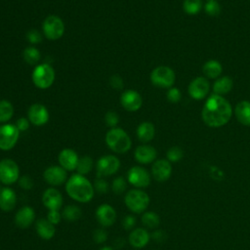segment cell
I'll list each match as a JSON object with an SVG mask.
<instances>
[{
	"label": "cell",
	"instance_id": "cell-4",
	"mask_svg": "<svg viewBox=\"0 0 250 250\" xmlns=\"http://www.w3.org/2000/svg\"><path fill=\"white\" fill-rule=\"evenodd\" d=\"M126 207L135 214H141L146 211L149 204V196L140 188H133L127 191L124 196Z\"/></svg>",
	"mask_w": 250,
	"mask_h": 250
},
{
	"label": "cell",
	"instance_id": "cell-28",
	"mask_svg": "<svg viewBox=\"0 0 250 250\" xmlns=\"http://www.w3.org/2000/svg\"><path fill=\"white\" fill-rule=\"evenodd\" d=\"M202 71L207 78L214 79V78H218L221 75L223 71V67L218 61L209 60L203 64Z\"/></svg>",
	"mask_w": 250,
	"mask_h": 250
},
{
	"label": "cell",
	"instance_id": "cell-20",
	"mask_svg": "<svg viewBox=\"0 0 250 250\" xmlns=\"http://www.w3.org/2000/svg\"><path fill=\"white\" fill-rule=\"evenodd\" d=\"M35 221L34 209L30 206H22L15 215V224L20 229L29 228Z\"/></svg>",
	"mask_w": 250,
	"mask_h": 250
},
{
	"label": "cell",
	"instance_id": "cell-1",
	"mask_svg": "<svg viewBox=\"0 0 250 250\" xmlns=\"http://www.w3.org/2000/svg\"><path fill=\"white\" fill-rule=\"evenodd\" d=\"M232 115V107L229 102L223 96L211 95L202 108L203 122L212 128H218L226 125Z\"/></svg>",
	"mask_w": 250,
	"mask_h": 250
},
{
	"label": "cell",
	"instance_id": "cell-3",
	"mask_svg": "<svg viewBox=\"0 0 250 250\" xmlns=\"http://www.w3.org/2000/svg\"><path fill=\"white\" fill-rule=\"evenodd\" d=\"M105 144L113 152L125 153L132 146L129 135L122 128H110L105 135Z\"/></svg>",
	"mask_w": 250,
	"mask_h": 250
},
{
	"label": "cell",
	"instance_id": "cell-47",
	"mask_svg": "<svg viewBox=\"0 0 250 250\" xmlns=\"http://www.w3.org/2000/svg\"><path fill=\"white\" fill-rule=\"evenodd\" d=\"M29 124H30V122H29L28 118H25V117H21V118H19V119L16 121V123H15L16 127L19 129L20 132H24V131H26V130L28 129V127H29Z\"/></svg>",
	"mask_w": 250,
	"mask_h": 250
},
{
	"label": "cell",
	"instance_id": "cell-17",
	"mask_svg": "<svg viewBox=\"0 0 250 250\" xmlns=\"http://www.w3.org/2000/svg\"><path fill=\"white\" fill-rule=\"evenodd\" d=\"M62 202V193L55 188H47L42 194V203L48 210H60Z\"/></svg>",
	"mask_w": 250,
	"mask_h": 250
},
{
	"label": "cell",
	"instance_id": "cell-49",
	"mask_svg": "<svg viewBox=\"0 0 250 250\" xmlns=\"http://www.w3.org/2000/svg\"><path fill=\"white\" fill-rule=\"evenodd\" d=\"M100 250H113V248L110 246H103Z\"/></svg>",
	"mask_w": 250,
	"mask_h": 250
},
{
	"label": "cell",
	"instance_id": "cell-26",
	"mask_svg": "<svg viewBox=\"0 0 250 250\" xmlns=\"http://www.w3.org/2000/svg\"><path fill=\"white\" fill-rule=\"evenodd\" d=\"M137 137L142 143H148L150 142L155 135V128L154 125L148 121L142 122L137 128Z\"/></svg>",
	"mask_w": 250,
	"mask_h": 250
},
{
	"label": "cell",
	"instance_id": "cell-30",
	"mask_svg": "<svg viewBox=\"0 0 250 250\" xmlns=\"http://www.w3.org/2000/svg\"><path fill=\"white\" fill-rule=\"evenodd\" d=\"M81 216H82L81 209L78 206L73 204L65 206L62 212V217L68 222H75L79 220Z\"/></svg>",
	"mask_w": 250,
	"mask_h": 250
},
{
	"label": "cell",
	"instance_id": "cell-9",
	"mask_svg": "<svg viewBox=\"0 0 250 250\" xmlns=\"http://www.w3.org/2000/svg\"><path fill=\"white\" fill-rule=\"evenodd\" d=\"M120 168V160L112 154L104 155L99 158L96 164L98 178L108 177L115 174Z\"/></svg>",
	"mask_w": 250,
	"mask_h": 250
},
{
	"label": "cell",
	"instance_id": "cell-21",
	"mask_svg": "<svg viewBox=\"0 0 250 250\" xmlns=\"http://www.w3.org/2000/svg\"><path fill=\"white\" fill-rule=\"evenodd\" d=\"M156 156V149L148 145L139 146L134 151V157L136 161L141 164H149L155 160Z\"/></svg>",
	"mask_w": 250,
	"mask_h": 250
},
{
	"label": "cell",
	"instance_id": "cell-32",
	"mask_svg": "<svg viewBox=\"0 0 250 250\" xmlns=\"http://www.w3.org/2000/svg\"><path fill=\"white\" fill-rule=\"evenodd\" d=\"M142 224L147 229H155L160 224V218L155 212L146 211L142 216Z\"/></svg>",
	"mask_w": 250,
	"mask_h": 250
},
{
	"label": "cell",
	"instance_id": "cell-13",
	"mask_svg": "<svg viewBox=\"0 0 250 250\" xmlns=\"http://www.w3.org/2000/svg\"><path fill=\"white\" fill-rule=\"evenodd\" d=\"M43 178L50 186H61L67 181V173L60 165H52L45 169Z\"/></svg>",
	"mask_w": 250,
	"mask_h": 250
},
{
	"label": "cell",
	"instance_id": "cell-22",
	"mask_svg": "<svg viewBox=\"0 0 250 250\" xmlns=\"http://www.w3.org/2000/svg\"><path fill=\"white\" fill-rule=\"evenodd\" d=\"M17 204L15 190L7 186L0 188V209L4 212L12 211Z\"/></svg>",
	"mask_w": 250,
	"mask_h": 250
},
{
	"label": "cell",
	"instance_id": "cell-46",
	"mask_svg": "<svg viewBox=\"0 0 250 250\" xmlns=\"http://www.w3.org/2000/svg\"><path fill=\"white\" fill-rule=\"evenodd\" d=\"M122 225H123V228L127 230L129 229H132L135 225H136V218L135 216L133 215H127L124 217L123 221H122Z\"/></svg>",
	"mask_w": 250,
	"mask_h": 250
},
{
	"label": "cell",
	"instance_id": "cell-37",
	"mask_svg": "<svg viewBox=\"0 0 250 250\" xmlns=\"http://www.w3.org/2000/svg\"><path fill=\"white\" fill-rule=\"evenodd\" d=\"M127 182L123 177H116L111 183V189L116 194H121L126 190Z\"/></svg>",
	"mask_w": 250,
	"mask_h": 250
},
{
	"label": "cell",
	"instance_id": "cell-48",
	"mask_svg": "<svg viewBox=\"0 0 250 250\" xmlns=\"http://www.w3.org/2000/svg\"><path fill=\"white\" fill-rule=\"evenodd\" d=\"M151 237H152L156 242L162 243V242H164L165 239H166V233H165L163 230H161V229H157V230H155V231H153V232L151 233Z\"/></svg>",
	"mask_w": 250,
	"mask_h": 250
},
{
	"label": "cell",
	"instance_id": "cell-42",
	"mask_svg": "<svg viewBox=\"0 0 250 250\" xmlns=\"http://www.w3.org/2000/svg\"><path fill=\"white\" fill-rule=\"evenodd\" d=\"M167 99L171 103H178L181 100V92L176 87H171L167 91Z\"/></svg>",
	"mask_w": 250,
	"mask_h": 250
},
{
	"label": "cell",
	"instance_id": "cell-8",
	"mask_svg": "<svg viewBox=\"0 0 250 250\" xmlns=\"http://www.w3.org/2000/svg\"><path fill=\"white\" fill-rule=\"evenodd\" d=\"M43 34L49 40H58L64 33V23L62 20L56 16H48L42 23Z\"/></svg>",
	"mask_w": 250,
	"mask_h": 250
},
{
	"label": "cell",
	"instance_id": "cell-25",
	"mask_svg": "<svg viewBox=\"0 0 250 250\" xmlns=\"http://www.w3.org/2000/svg\"><path fill=\"white\" fill-rule=\"evenodd\" d=\"M234 114L236 119L245 126H250V102L241 101L234 108Z\"/></svg>",
	"mask_w": 250,
	"mask_h": 250
},
{
	"label": "cell",
	"instance_id": "cell-33",
	"mask_svg": "<svg viewBox=\"0 0 250 250\" xmlns=\"http://www.w3.org/2000/svg\"><path fill=\"white\" fill-rule=\"evenodd\" d=\"M93 165H94V162L92 157L88 155H84L79 158L76 171L78 174L85 176L91 172V170L93 169Z\"/></svg>",
	"mask_w": 250,
	"mask_h": 250
},
{
	"label": "cell",
	"instance_id": "cell-43",
	"mask_svg": "<svg viewBox=\"0 0 250 250\" xmlns=\"http://www.w3.org/2000/svg\"><path fill=\"white\" fill-rule=\"evenodd\" d=\"M93 238L98 244L104 243L107 239V232L104 229H97L93 233Z\"/></svg>",
	"mask_w": 250,
	"mask_h": 250
},
{
	"label": "cell",
	"instance_id": "cell-27",
	"mask_svg": "<svg viewBox=\"0 0 250 250\" xmlns=\"http://www.w3.org/2000/svg\"><path fill=\"white\" fill-rule=\"evenodd\" d=\"M233 87V81L229 76L219 77L213 84V92L216 95L223 96L231 91Z\"/></svg>",
	"mask_w": 250,
	"mask_h": 250
},
{
	"label": "cell",
	"instance_id": "cell-2",
	"mask_svg": "<svg viewBox=\"0 0 250 250\" xmlns=\"http://www.w3.org/2000/svg\"><path fill=\"white\" fill-rule=\"evenodd\" d=\"M65 191L71 199L80 203L91 201L95 194V188L92 183L85 176L78 173L72 175L66 181Z\"/></svg>",
	"mask_w": 250,
	"mask_h": 250
},
{
	"label": "cell",
	"instance_id": "cell-15",
	"mask_svg": "<svg viewBox=\"0 0 250 250\" xmlns=\"http://www.w3.org/2000/svg\"><path fill=\"white\" fill-rule=\"evenodd\" d=\"M96 219L98 223L104 227V228H108L111 227L115 221H116V211L115 209L106 203L101 204L97 209H96Z\"/></svg>",
	"mask_w": 250,
	"mask_h": 250
},
{
	"label": "cell",
	"instance_id": "cell-11",
	"mask_svg": "<svg viewBox=\"0 0 250 250\" xmlns=\"http://www.w3.org/2000/svg\"><path fill=\"white\" fill-rule=\"evenodd\" d=\"M127 181L137 188H146L150 184V175L146 169L141 166H133L127 173Z\"/></svg>",
	"mask_w": 250,
	"mask_h": 250
},
{
	"label": "cell",
	"instance_id": "cell-40",
	"mask_svg": "<svg viewBox=\"0 0 250 250\" xmlns=\"http://www.w3.org/2000/svg\"><path fill=\"white\" fill-rule=\"evenodd\" d=\"M19 186L22 188V189H25V190H29L33 188L34 186V182L32 180V178H30L29 176L27 175H23L21 177H20L19 181Z\"/></svg>",
	"mask_w": 250,
	"mask_h": 250
},
{
	"label": "cell",
	"instance_id": "cell-39",
	"mask_svg": "<svg viewBox=\"0 0 250 250\" xmlns=\"http://www.w3.org/2000/svg\"><path fill=\"white\" fill-rule=\"evenodd\" d=\"M26 39L30 44L36 45L42 41V34L37 29H30L26 33Z\"/></svg>",
	"mask_w": 250,
	"mask_h": 250
},
{
	"label": "cell",
	"instance_id": "cell-35",
	"mask_svg": "<svg viewBox=\"0 0 250 250\" xmlns=\"http://www.w3.org/2000/svg\"><path fill=\"white\" fill-rule=\"evenodd\" d=\"M204 11L208 16L216 17L221 13V6L216 0H208L204 5Z\"/></svg>",
	"mask_w": 250,
	"mask_h": 250
},
{
	"label": "cell",
	"instance_id": "cell-6",
	"mask_svg": "<svg viewBox=\"0 0 250 250\" xmlns=\"http://www.w3.org/2000/svg\"><path fill=\"white\" fill-rule=\"evenodd\" d=\"M149 79L154 86L169 89L173 86L176 75L171 67L166 65H159L150 72Z\"/></svg>",
	"mask_w": 250,
	"mask_h": 250
},
{
	"label": "cell",
	"instance_id": "cell-23",
	"mask_svg": "<svg viewBox=\"0 0 250 250\" xmlns=\"http://www.w3.org/2000/svg\"><path fill=\"white\" fill-rule=\"evenodd\" d=\"M150 235L148 231L144 228L134 229L129 234V243L134 248H143L149 241Z\"/></svg>",
	"mask_w": 250,
	"mask_h": 250
},
{
	"label": "cell",
	"instance_id": "cell-38",
	"mask_svg": "<svg viewBox=\"0 0 250 250\" xmlns=\"http://www.w3.org/2000/svg\"><path fill=\"white\" fill-rule=\"evenodd\" d=\"M104 121L106 123V125L110 128H114L117 126L118 122H119V116L117 114V112L115 111H107L104 115Z\"/></svg>",
	"mask_w": 250,
	"mask_h": 250
},
{
	"label": "cell",
	"instance_id": "cell-18",
	"mask_svg": "<svg viewBox=\"0 0 250 250\" xmlns=\"http://www.w3.org/2000/svg\"><path fill=\"white\" fill-rule=\"evenodd\" d=\"M151 174L155 181L165 182L172 174L171 162L166 159H158L153 162L151 167Z\"/></svg>",
	"mask_w": 250,
	"mask_h": 250
},
{
	"label": "cell",
	"instance_id": "cell-7",
	"mask_svg": "<svg viewBox=\"0 0 250 250\" xmlns=\"http://www.w3.org/2000/svg\"><path fill=\"white\" fill-rule=\"evenodd\" d=\"M20 179V168L17 162L11 158L0 160V183L10 186L17 183Z\"/></svg>",
	"mask_w": 250,
	"mask_h": 250
},
{
	"label": "cell",
	"instance_id": "cell-24",
	"mask_svg": "<svg viewBox=\"0 0 250 250\" xmlns=\"http://www.w3.org/2000/svg\"><path fill=\"white\" fill-rule=\"evenodd\" d=\"M35 229H36V232L39 235V237L44 240H49V239L53 238L56 233L55 225H53L47 219H43V218L38 219L36 221Z\"/></svg>",
	"mask_w": 250,
	"mask_h": 250
},
{
	"label": "cell",
	"instance_id": "cell-31",
	"mask_svg": "<svg viewBox=\"0 0 250 250\" xmlns=\"http://www.w3.org/2000/svg\"><path fill=\"white\" fill-rule=\"evenodd\" d=\"M14 114V106L7 100H0V123H7Z\"/></svg>",
	"mask_w": 250,
	"mask_h": 250
},
{
	"label": "cell",
	"instance_id": "cell-36",
	"mask_svg": "<svg viewBox=\"0 0 250 250\" xmlns=\"http://www.w3.org/2000/svg\"><path fill=\"white\" fill-rule=\"evenodd\" d=\"M166 156H167V160L169 162H178L183 158L184 152H183V149L181 147L172 146L167 150Z\"/></svg>",
	"mask_w": 250,
	"mask_h": 250
},
{
	"label": "cell",
	"instance_id": "cell-10",
	"mask_svg": "<svg viewBox=\"0 0 250 250\" xmlns=\"http://www.w3.org/2000/svg\"><path fill=\"white\" fill-rule=\"evenodd\" d=\"M20 131L15 124L5 123L0 126V149H12L20 138Z\"/></svg>",
	"mask_w": 250,
	"mask_h": 250
},
{
	"label": "cell",
	"instance_id": "cell-41",
	"mask_svg": "<svg viewBox=\"0 0 250 250\" xmlns=\"http://www.w3.org/2000/svg\"><path fill=\"white\" fill-rule=\"evenodd\" d=\"M93 186H94L95 190L98 191V192H100V193H105V192H107L108 188H109L107 182H106L104 179H103V178H98V179H96V181H95V183H94Z\"/></svg>",
	"mask_w": 250,
	"mask_h": 250
},
{
	"label": "cell",
	"instance_id": "cell-44",
	"mask_svg": "<svg viewBox=\"0 0 250 250\" xmlns=\"http://www.w3.org/2000/svg\"><path fill=\"white\" fill-rule=\"evenodd\" d=\"M62 214L59 210H49L47 213V220L51 222L53 225H58L62 220Z\"/></svg>",
	"mask_w": 250,
	"mask_h": 250
},
{
	"label": "cell",
	"instance_id": "cell-34",
	"mask_svg": "<svg viewBox=\"0 0 250 250\" xmlns=\"http://www.w3.org/2000/svg\"><path fill=\"white\" fill-rule=\"evenodd\" d=\"M201 0H185L183 3V9L188 15H197L202 9Z\"/></svg>",
	"mask_w": 250,
	"mask_h": 250
},
{
	"label": "cell",
	"instance_id": "cell-29",
	"mask_svg": "<svg viewBox=\"0 0 250 250\" xmlns=\"http://www.w3.org/2000/svg\"><path fill=\"white\" fill-rule=\"evenodd\" d=\"M22 56H23L24 62H27V63L30 64V65H35V64H37L38 62H39L40 59H41V53H40V51H39L36 47H33V46L26 47V48L23 50Z\"/></svg>",
	"mask_w": 250,
	"mask_h": 250
},
{
	"label": "cell",
	"instance_id": "cell-14",
	"mask_svg": "<svg viewBox=\"0 0 250 250\" xmlns=\"http://www.w3.org/2000/svg\"><path fill=\"white\" fill-rule=\"evenodd\" d=\"M120 104L127 111H137L142 107L143 98L133 89L126 90L120 96Z\"/></svg>",
	"mask_w": 250,
	"mask_h": 250
},
{
	"label": "cell",
	"instance_id": "cell-19",
	"mask_svg": "<svg viewBox=\"0 0 250 250\" xmlns=\"http://www.w3.org/2000/svg\"><path fill=\"white\" fill-rule=\"evenodd\" d=\"M59 164L66 171L76 170L78 164V154L72 148H63L60 151L58 156Z\"/></svg>",
	"mask_w": 250,
	"mask_h": 250
},
{
	"label": "cell",
	"instance_id": "cell-45",
	"mask_svg": "<svg viewBox=\"0 0 250 250\" xmlns=\"http://www.w3.org/2000/svg\"><path fill=\"white\" fill-rule=\"evenodd\" d=\"M109 84L113 89L120 90L123 88V79L119 75L114 74L109 78Z\"/></svg>",
	"mask_w": 250,
	"mask_h": 250
},
{
	"label": "cell",
	"instance_id": "cell-12",
	"mask_svg": "<svg viewBox=\"0 0 250 250\" xmlns=\"http://www.w3.org/2000/svg\"><path fill=\"white\" fill-rule=\"evenodd\" d=\"M27 118L32 125L42 126L49 121L50 114L44 104L35 103L29 106L27 110Z\"/></svg>",
	"mask_w": 250,
	"mask_h": 250
},
{
	"label": "cell",
	"instance_id": "cell-5",
	"mask_svg": "<svg viewBox=\"0 0 250 250\" xmlns=\"http://www.w3.org/2000/svg\"><path fill=\"white\" fill-rule=\"evenodd\" d=\"M32 82L39 89H48L55 80V70L49 63L37 64L32 71Z\"/></svg>",
	"mask_w": 250,
	"mask_h": 250
},
{
	"label": "cell",
	"instance_id": "cell-16",
	"mask_svg": "<svg viewBox=\"0 0 250 250\" xmlns=\"http://www.w3.org/2000/svg\"><path fill=\"white\" fill-rule=\"evenodd\" d=\"M188 94L194 100H202L204 99L210 90V84L208 80L203 77L199 76L191 80L188 85Z\"/></svg>",
	"mask_w": 250,
	"mask_h": 250
}]
</instances>
